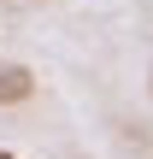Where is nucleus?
Instances as JSON below:
<instances>
[{"label": "nucleus", "mask_w": 153, "mask_h": 159, "mask_svg": "<svg viewBox=\"0 0 153 159\" xmlns=\"http://www.w3.org/2000/svg\"><path fill=\"white\" fill-rule=\"evenodd\" d=\"M0 159H12V153H0Z\"/></svg>", "instance_id": "2"}, {"label": "nucleus", "mask_w": 153, "mask_h": 159, "mask_svg": "<svg viewBox=\"0 0 153 159\" xmlns=\"http://www.w3.org/2000/svg\"><path fill=\"white\" fill-rule=\"evenodd\" d=\"M29 89H35L29 65H0V106H18V100H29Z\"/></svg>", "instance_id": "1"}]
</instances>
